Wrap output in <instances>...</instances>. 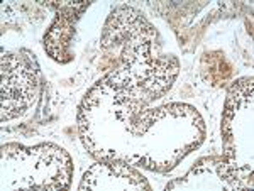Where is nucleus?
Segmentation results:
<instances>
[{
	"label": "nucleus",
	"instance_id": "f257e3e1",
	"mask_svg": "<svg viewBox=\"0 0 254 191\" xmlns=\"http://www.w3.org/2000/svg\"><path fill=\"white\" fill-rule=\"evenodd\" d=\"M38 93V75L29 61L19 54L2 56V122L29 110Z\"/></svg>",
	"mask_w": 254,
	"mask_h": 191
}]
</instances>
